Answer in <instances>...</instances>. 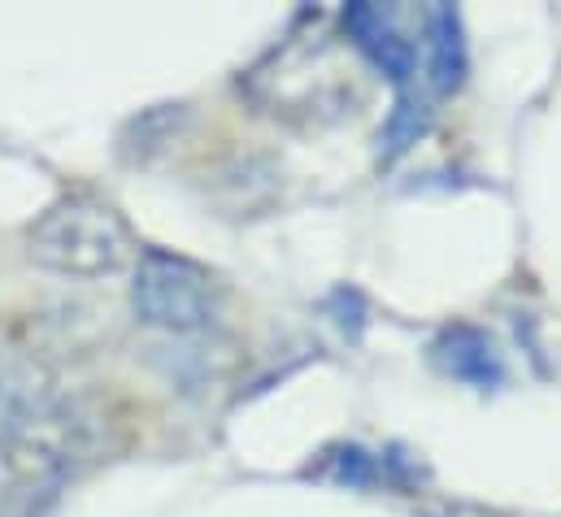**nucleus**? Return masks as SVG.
Masks as SVG:
<instances>
[{
  "label": "nucleus",
  "instance_id": "2",
  "mask_svg": "<svg viewBox=\"0 0 561 517\" xmlns=\"http://www.w3.org/2000/svg\"><path fill=\"white\" fill-rule=\"evenodd\" d=\"M131 309L136 318L170 331V335H192L218 322L222 313V283L196 265L192 257L165 253V249H144L131 274Z\"/></svg>",
  "mask_w": 561,
  "mask_h": 517
},
{
  "label": "nucleus",
  "instance_id": "3",
  "mask_svg": "<svg viewBox=\"0 0 561 517\" xmlns=\"http://www.w3.org/2000/svg\"><path fill=\"white\" fill-rule=\"evenodd\" d=\"M61 400L66 395L57 391V379L39 361L0 353V444L48 417Z\"/></svg>",
  "mask_w": 561,
  "mask_h": 517
},
{
  "label": "nucleus",
  "instance_id": "5",
  "mask_svg": "<svg viewBox=\"0 0 561 517\" xmlns=\"http://www.w3.org/2000/svg\"><path fill=\"white\" fill-rule=\"evenodd\" d=\"M435 357H439V366H444L453 379H461V383H470V388L488 391L501 383V357H496L492 340L479 335L474 326H453V331H444L439 344H435Z\"/></svg>",
  "mask_w": 561,
  "mask_h": 517
},
{
  "label": "nucleus",
  "instance_id": "6",
  "mask_svg": "<svg viewBox=\"0 0 561 517\" xmlns=\"http://www.w3.org/2000/svg\"><path fill=\"white\" fill-rule=\"evenodd\" d=\"M426 48H431V83L435 92H453L466 74V39H461V18L453 4H431L426 9Z\"/></svg>",
  "mask_w": 561,
  "mask_h": 517
},
{
  "label": "nucleus",
  "instance_id": "4",
  "mask_svg": "<svg viewBox=\"0 0 561 517\" xmlns=\"http://www.w3.org/2000/svg\"><path fill=\"white\" fill-rule=\"evenodd\" d=\"M344 31L353 35V44L401 88V101L410 96V83H414V39H401L397 31V18L388 9H375V4H348L344 9Z\"/></svg>",
  "mask_w": 561,
  "mask_h": 517
},
{
  "label": "nucleus",
  "instance_id": "1",
  "mask_svg": "<svg viewBox=\"0 0 561 517\" xmlns=\"http://www.w3.org/2000/svg\"><path fill=\"white\" fill-rule=\"evenodd\" d=\"M26 257L57 274L101 278L140 257V249L118 209H110L96 196H66L31 222Z\"/></svg>",
  "mask_w": 561,
  "mask_h": 517
}]
</instances>
